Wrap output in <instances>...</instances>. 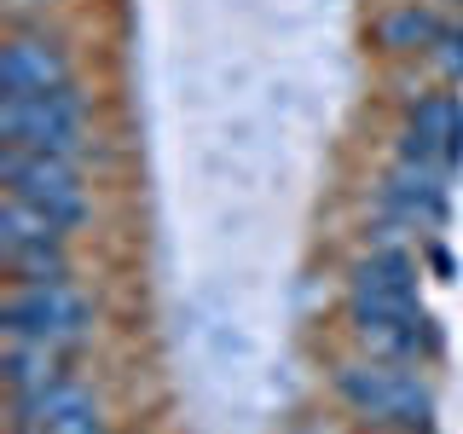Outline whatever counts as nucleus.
I'll use <instances>...</instances> for the list:
<instances>
[{
  "instance_id": "obj_1",
  "label": "nucleus",
  "mask_w": 463,
  "mask_h": 434,
  "mask_svg": "<svg viewBox=\"0 0 463 434\" xmlns=\"http://www.w3.org/2000/svg\"><path fill=\"white\" fill-rule=\"evenodd\" d=\"M347 330L376 359L423 365L440 347V330L417 289V260L405 250H365L347 272Z\"/></svg>"
},
{
  "instance_id": "obj_2",
  "label": "nucleus",
  "mask_w": 463,
  "mask_h": 434,
  "mask_svg": "<svg viewBox=\"0 0 463 434\" xmlns=\"http://www.w3.org/2000/svg\"><path fill=\"white\" fill-rule=\"evenodd\" d=\"M336 394L365 429L417 434V429H429V417H434L429 376L417 365H405V359H376V354L347 359V365H336Z\"/></svg>"
},
{
  "instance_id": "obj_3",
  "label": "nucleus",
  "mask_w": 463,
  "mask_h": 434,
  "mask_svg": "<svg viewBox=\"0 0 463 434\" xmlns=\"http://www.w3.org/2000/svg\"><path fill=\"white\" fill-rule=\"evenodd\" d=\"M0 139L6 151L35 156H70L87 151V93L76 81L47 87V93H0Z\"/></svg>"
},
{
  "instance_id": "obj_4",
  "label": "nucleus",
  "mask_w": 463,
  "mask_h": 434,
  "mask_svg": "<svg viewBox=\"0 0 463 434\" xmlns=\"http://www.w3.org/2000/svg\"><path fill=\"white\" fill-rule=\"evenodd\" d=\"M6 336L58 347V354H76L93 336V301L81 296V284L70 272L58 278H12L6 289Z\"/></svg>"
},
{
  "instance_id": "obj_5",
  "label": "nucleus",
  "mask_w": 463,
  "mask_h": 434,
  "mask_svg": "<svg viewBox=\"0 0 463 434\" xmlns=\"http://www.w3.org/2000/svg\"><path fill=\"white\" fill-rule=\"evenodd\" d=\"M0 185L6 197L52 214L64 231L87 221V180L70 156H35V151H0Z\"/></svg>"
},
{
  "instance_id": "obj_6",
  "label": "nucleus",
  "mask_w": 463,
  "mask_h": 434,
  "mask_svg": "<svg viewBox=\"0 0 463 434\" xmlns=\"http://www.w3.org/2000/svg\"><path fill=\"white\" fill-rule=\"evenodd\" d=\"M12 434H110V423L81 376H58L35 394L12 400Z\"/></svg>"
},
{
  "instance_id": "obj_7",
  "label": "nucleus",
  "mask_w": 463,
  "mask_h": 434,
  "mask_svg": "<svg viewBox=\"0 0 463 434\" xmlns=\"http://www.w3.org/2000/svg\"><path fill=\"white\" fill-rule=\"evenodd\" d=\"M64 243H70V231L52 214L6 197V209H0V255H6L12 278H58V272H70Z\"/></svg>"
},
{
  "instance_id": "obj_8",
  "label": "nucleus",
  "mask_w": 463,
  "mask_h": 434,
  "mask_svg": "<svg viewBox=\"0 0 463 434\" xmlns=\"http://www.w3.org/2000/svg\"><path fill=\"white\" fill-rule=\"evenodd\" d=\"M400 156L452 174L463 163V99L458 93H423L417 99L405 110V127H400Z\"/></svg>"
},
{
  "instance_id": "obj_9",
  "label": "nucleus",
  "mask_w": 463,
  "mask_h": 434,
  "mask_svg": "<svg viewBox=\"0 0 463 434\" xmlns=\"http://www.w3.org/2000/svg\"><path fill=\"white\" fill-rule=\"evenodd\" d=\"M446 180L452 174L446 168H429V163H400L383 174V192H376V203H383V214L405 231H429L446 221Z\"/></svg>"
},
{
  "instance_id": "obj_10",
  "label": "nucleus",
  "mask_w": 463,
  "mask_h": 434,
  "mask_svg": "<svg viewBox=\"0 0 463 434\" xmlns=\"http://www.w3.org/2000/svg\"><path fill=\"white\" fill-rule=\"evenodd\" d=\"M76 81L70 70V52L58 47L52 35H12L6 52H0V93H47V87Z\"/></svg>"
},
{
  "instance_id": "obj_11",
  "label": "nucleus",
  "mask_w": 463,
  "mask_h": 434,
  "mask_svg": "<svg viewBox=\"0 0 463 434\" xmlns=\"http://www.w3.org/2000/svg\"><path fill=\"white\" fill-rule=\"evenodd\" d=\"M446 41V24H440V12L423 6V0H405V6H388L383 18H376V47L383 52H434Z\"/></svg>"
},
{
  "instance_id": "obj_12",
  "label": "nucleus",
  "mask_w": 463,
  "mask_h": 434,
  "mask_svg": "<svg viewBox=\"0 0 463 434\" xmlns=\"http://www.w3.org/2000/svg\"><path fill=\"white\" fill-rule=\"evenodd\" d=\"M58 376H70V354L41 347V342H24V336H6V388H12V400L35 394V388L58 382Z\"/></svg>"
},
{
  "instance_id": "obj_13",
  "label": "nucleus",
  "mask_w": 463,
  "mask_h": 434,
  "mask_svg": "<svg viewBox=\"0 0 463 434\" xmlns=\"http://www.w3.org/2000/svg\"><path fill=\"white\" fill-rule=\"evenodd\" d=\"M440 64H446V76H463V29H446V41H440Z\"/></svg>"
},
{
  "instance_id": "obj_14",
  "label": "nucleus",
  "mask_w": 463,
  "mask_h": 434,
  "mask_svg": "<svg viewBox=\"0 0 463 434\" xmlns=\"http://www.w3.org/2000/svg\"><path fill=\"white\" fill-rule=\"evenodd\" d=\"M417 434H429V429H417Z\"/></svg>"
}]
</instances>
